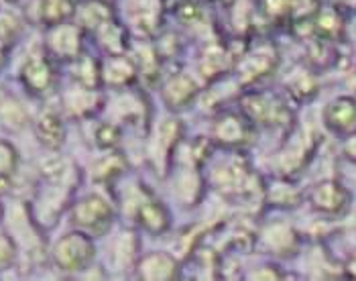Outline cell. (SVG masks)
Segmentation results:
<instances>
[{"instance_id": "1", "label": "cell", "mask_w": 356, "mask_h": 281, "mask_svg": "<svg viewBox=\"0 0 356 281\" xmlns=\"http://www.w3.org/2000/svg\"><path fill=\"white\" fill-rule=\"evenodd\" d=\"M25 82L33 90H45L51 82V72L43 59H31L25 65Z\"/></svg>"}, {"instance_id": "5", "label": "cell", "mask_w": 356, "mask_h": 281, "mask_svg": "<svg viewBox=\"0 0 356 281\" xmlns=\"http://www.w3.org/2000/svg\"><path fill=\"white\" fill-rule=\"evenodd\" d=\"M15 168V153L8 145L0 143V173H8Z\"/></svg>"}, {"instance_id": "3", "label": "cell", "mask_w": 356, "mask_h": 281, "mask_svg": "<svg viewBox=\"0 0 356 281\" xmlns=\"http://www.w3.org/2000/svg\"><path fill=\"white\" fill-rule=\"evenodd\" d=\"M51 45H54L57 51H61V54L67 56V54H72L78 47V35L72 29L61 27L55 33L54 39H51Z\"/></svg>"}, {"instance_id": "4", "label": "cell", "mask_w": 356, "mask_h": 281, "mask_svg": "<svg viewBox=\"0 0 356 281\" xmlns=\"http://www.w3.org/2000/svg\"><path fill=\"white\" fill-rule=\"evenodd\" d=\"M70 10L72 8L65 0H45V4H43V17L51 23L63 21L70 15Z\"/></svg>"}, {"instance_id": "2", "label": "cell", "mask_w": 356, "mask_h": 281, "mask_svg": "<svg viewBox=\"0 0 356 281\" xmlns=\"http://www.w3.org/2000/svg\"><path fill=\"white\" fill-rule=\"evenodd\" d=\"M37 131H39V137H41V140H43L47 147H57V145L61 143L63 129H61V122L55 118L54 114H45V116H41Z\"/></svg>"}]
</instances>
